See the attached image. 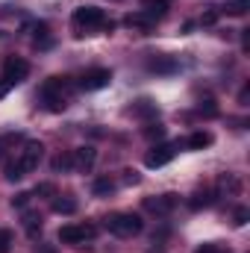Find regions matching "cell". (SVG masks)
<instances>
[{"mask_svg": "<svg viewBox=\"0 0 250 253\" xmlns=\"http://www.w3.org/2000/svg\"><path fill=\"white\" fill-rule=\"evenodd\" d=\"M42 156H44V144H42V141H21L18 159H15V162H6V180H21V177H27L30 171L39 168Z\"/></svg>", "mask_w": 250, "mask_h": 253, "instance_id": "6da1fadb", "label": "cell"}, {"mask_svg": "<svg viewBox=\"0 0 250 253\" xmlns=\"http://www.w3.org/2000/svg\"><path fill=\"white\" fill-rule=\"evenodd\" d=\"M71 21H74L77 36H83V33H94V30H112V27H115L112 21H106V12L97 9V6H80V9H74Z\"/></svg>", "mask_w": 250, "mask_h": 253, "instance_id": "7a4b0ae2", "label": "cell"}, {"mask_svg": "<svg viewBox=\"0 0 250 253\" xmlns=\"http://www.w3.org/2000/svg\"><path fill=\"white\" fill-rule=\"evenodd\" d=\"M106 230L118 239H129V236H138L144 230V221L135 212H115V215L106 218Z\"/></svg>", "mask_w": 250, "mask_h": 253, "instance_id": "3957f363", "label": "cell"}, {"mask_svg": "<svg viewBox=\"0 0 250 253\" xmlns=\"http://www.w3.org/2000/svg\"><path fill=\"white\" fill-rule=\"evenodd\" d=\"M42 100L50 112H62L68 106V83L62 77H50L44 85H42Z\"/></svg>", "mask_w": 250, "mask_h": 253, "instance_id": "277c9868", "label": "cell"}, {"mask_svg": "<svg viewBox=\"0 0 250 253\" xmlns=\"http://www.w3.org/2000/svg\"><path fill=\"white\" fill-rule=\"evenodd\" d=\"M97 236V230L91 224H68L59 230V242L62 245H85Z\"/></svg>", "mask_w": 250, "mask_h": 253, "instance_id": "5b68a950", "label": "cell"}, {"mask_svg": "<svg viewBox=\"0 0 250 253\" xmlns=\"http://www.w3.org/2000/svg\"><path fill=\"white\" fill-rule=\"evenodd\" d=\"M30 77V62L27 59H21V56H9L6 62H3V83L12 88V85H18V83H24Z\"/></svg>", "mask_w": 250, "mask_h": 253, "instance_id": "8992f818", "label": "cell"}, {"mask_svg": "<svg viewBox=\"0 0 250 253\" xmlns=\"http://www.w3.org/2000/svg\"><path fill=\"white\" fill-rule=\"evenodd\" d=\"M112 83V71L109 68H91V71H85L83 77H80V88L83 91H100V88H106Z\"/></svg>", "mask_w": 250, "mask_h": 253, "instance_id": "52a82bcc", "label": "cell"}, {"mask_svg": "<svg viewBox=\"0 0 250 253\" xmlns=\"http://www.w3.org/2000/svg\"><path fill=\"white\" fill-rule=\"evenodd\" d=\"M94 162H97V150L94 147H77V150H71V165H74V171H80V174H88L91 168H94Z\"/></svg>", "mask_w": 250, "mask_h": 253, "instance_id": "ba28073f", "label": "cell"}, {"mask_svg": "<svg viewBox=\"0 0 250 253\" xmlns=\"http://www.w3.org/2000/svg\"><path fill=\"white\" fill-rule=\"evenodd\" d=\"M174 156H177V144H156V147L144 156V165H147V168H162V165H168Z\"/></svg>", "mask_w": 250, "mask_h": 253, "instance_id": "9c48e42d", "label": "cell"}, {"mask_svg": "<svg viewBox=\"0 0 250 253\" xmlns=\"http://www.w3.org/2000/svg\"><path fill=\"white\" fill-rule=\"evenodd\" d=\"M174 206H177V197H174V194H162V197H144V209H147V212H156V215H168Z\"/></svg>", "mask_w": 250, "mask_h": 253, "instance_id": "30bf717a", "label": "cell"}, {"mask_svg": "<svg viewBox=\"0 0 250 253\" xmlns=\"http://www.w3.org/2000/svg\"><path fill=\"white\" fill-rule=\"evenodd\" d=\"M126 27H135V30H150L153 24H156V18H150L144 9H138V12H132V15H126L124 18Z\"/></svg>", "mask_w": 250, "mask_h": 253, "instance_id": "8fae6325", "label": "cell"}, {"mask_svg": "<svg viewBox=\"0 0 250 253\" xmlns=\"http://www.w3.org/2000/svg\"><path fill=\"white\" fill-rule=\"evenodd\" d=\"M147 68L156 71V74H174L177 71V59L174 56H153V59H147Z\"/></svg>", "mask_w": 250, "mask_h": 253, "instance_id": "7c38bea8", "label": "cell"}, {"mask_svg": "<svg viewBox=\"0 0 250 253\" xmlns=\"http://www.w3.org/2000/svg\"><path fill=\"white\" fill-rule=\"evenodd\" d=\"M141 9H144L150 18H156V21H159V18H165V12H168V0H144V3H141Z\"/></svg>", "mask_w": 250, "mask_h": 253, "instance_id": "4fadbf2b", "label": "cell"}, {"mask_svg": "<svg viewBox=\"0 0 250 253\" xmlns=\"http://www.w3.org/2000/svg\"><path fill=\"white\" fill-rule=\"evenodd\" d=\"M21 141H24V135H21V132H3V135H0V159H3L9 150H15Z\"/></svg>", "mask_w": 250, "mask_h": 253, "instance_id": "5bb4252c", "label": "cell"}, {"mask_svg": "<svg viewBox=\"0 0 250 253\" xmlns=\"http://www.w3.org/2000/svg\"><path fill=\"white\" fill-rule=\"evenodd\" d=\"M53 212L56 215H74L77 212V200L74 197H53Z\"/></svg>", "mask_w": 250, "mask_h": 253, "instance_id": "9a60e30c", "label": "cell"}, {"mask_svg": "<svg viewBox=\"0 0 250 253\" xmlns=\"http://www.w3.org/2000/svg\"><path fill=\"white\" fill-rule=\"evenodd\" d=\"M186 144L191 147V150H203V147H209V144H212V135H209V132H203V129H200V132H191Z\"/></svg>", "mask_w": 250, "mask_h": 253, "instance_id": "2e32d148", "label": "cell"}, {"mask_svg": "<svg viewBox=\"0 0 250 253\" xmlns=\"http://www.w3.org/2000/svg\"><path fill=\"white\" fill-rule=\"evenodd\" d=\"M91 191H94L97 197H109V194L115 191V183H112L109 177H97V180L91 183Z\"/></svg>", "mask_w": 250, "mask_h": 253, "instance_id": "e0dca14e", "label": "cell"}, {"mask_svg": "<svg viewBox=\"0 0 250 253\" xmlns=\"http://www.w3.org/2000/svg\"><path fill=\"white\" fill-rule=\"evenodd\" d=\"M248 9H250V0H227V6H224L227 15H245Z\"/></svg>", "mask_w": 250, "mask_h": 253, "instance_id": "ac0fdd59", "label": "cell"}, {"mask_svg": "<svg viewBox=\"0 0 250 253\" xmlns=\"http://www.w3.org/2000/svg\"><path fill=\"white\" fill-rule=\"evenodd\" d=\"M24 227H27L30 236H39V233H42V218L33 215V212H27V215H24Z\"/></svg>", "mask_w": 250, "mask_h": 253, "instance_id": "d6986e66", "label": "cell"}, {"mask_svg": "<svg viewBox=\"0 0 250 253\" xmlns=\"http://www.w3.org/2000/svg\"><path fill=\"white\" fill-rule=\"evenodd\" d=\"M74 165H71V153H59L53 162H50V171L53 174H59V171H71Z\"/></svg>", "mask_w": 250, "mask_h": 253, "instance_id": "ffe728a7", "label": "cell"}, {"mask_svg": "<svg viewBox=\"0 0 250 253\" xmlns=\"http://www.w3.org/2000/svg\"><path fill=\"white\" fill-rule=\"evenodd\" d=\"M212 200H215V194H212V191H203V194L197 191V194L188 200V206H191V209H200V206H209Z\"/></svg>", "mask_w": 250, "mask_h": 253, "instance_id": "44dd1931", "label": "cell"}, {"mask_svg": "<svg viewBox=\"0 0 250 253\" xmlns=\"http://www.w3.org/2000/svg\"><path fill=\"white\" fill-rule=\"evenodd\" d=\"M248 221H250V209L248 206H236V212H233V224H236V227H245Z\"/></svg>", "mask_w": 250, "mask_h": 253, "instance_id": "7402d4cb", "label": "cell"}, {"mask_svg": "<svg viewBox=\"0 0 250 253\" xmlns=\"http://www.w3.org/2000/svg\"><path fill=\"white\" fill-rule=\"evenodd\" d=\"M144 135H147V138H162V135H165V126L162 124H147L144 126Z\"/></svg>", "mask_w": 250, "mask_h": 253, "instance_id": "603a6c76", "label": "cell"}, {"mask_svg": "<svg viewBox=\"0 0 250 253\" xmlns=\"http://www.w3.org/2000/svg\"><path fill=\"white\" fill-rule=\"evenodd\" d=\"M132 112H135V115H153V112H156V106H153L150 100H138V106H135Z\"/></svg>", "mask_w": 250, "mask_h": 253, "instance_id": "cb8c5ba5", "label": "cell"}, {"mask_svg": "<svg viewBox=\"0 0 250 253\" xmlns=\"http://www.w3.org/2000/svg\"><path fill=\"white\" fill-rule=\"evenodd\" d=\"M33 194H42V197H53V194H56V186H53V183H39Z\"/></svg>", "mask_w": 250, "mask_h": 253, "instance_id": "d4e9b609", "label": "cell"}, {"mask_svg": "<svg viewBox=\"0 0 250 253\" xmlns=\"http://www.w3.org/2000/svg\"><path fill=\"white\" fill-rule=\"evenodd\" d=\"M9 248H12V233L0 230V253H9Z\"/></svg>", "mask_w": 250, "mask_h": 253, "instance_id": "484cf974", "label": "cell"}, {"mask_svg": "<svg viewBox=\"0 0 250 253\" xmlns=\"http://www.w3.org/2000/svg\"><path fill=\"white\" fill-rule=\"evenodd\" d=\"M215 21H218V12H215V9H209V12H203V18H200V24H203V27H212Z\"/></svg>", "mask_w": 250, "mask_h": 253, "instance_id": "4316f807", "label": "cell"}, {"mask_svg": "<svg viewBox=\"0 0 250 253\" xmlns=\"http://www.w3.org/2000/svg\"><path fill=\"white\" fill-rule=\"evenodd\" d=\"M30 197H33V194H30V191H24V194H18V197H15V200H12V203H15V206H18V209H24V206H27V203H30Z\"/></svg>", "mask_w": 250, "mask_h": 253, "instance_id": "83f0119b", "label": "cell"}, {"mask_svg": "<svg viewBox=\"0 0 250 253\" xmlns=\"http://www.w3.org/2000/svg\"><path fill=\"white\" fill-rule=\"evenodd\" d=\"M194 253H221V251H218V245H203V248H197Z\"/></svg>", "mask_w": 250, "mask_h": 253, "instance_id": "f1b7e54d", "label": "cell"}, {"mask_svg": "<svg viewBox=\"0 0 250 253\" xmlns=\"http://www.w3.org/2000/svg\"><path fill=\"white\" fill-rule=\"evenodd\" d=\"M124 183H132V186H135V183H138V174H135V171H124Z\"/></svg>", "mask_w": 250, "mask_h": 253, "instance_id": "f546056e", "label": "cell"}, {"mask_svg": "<svg viewBox=\"0 0 250 253\" xmlns=\"http://www.w3.org/2000/svg\"><path fill=\"white\" fill-rule=\"evenodd\" d=\"M6 91H9V85H6V83H0V97H3Z\"/></svg>", "mask_w": 250, "mask_h": 253, "instance_id": "4dcf8cb0", "label": "cell"}, {"mask_svg": "<svg viewBox=\"0 0 250 253\" xmlns=\"http://www.w3.org/2000/svg\"><path fill=\"white\" fill-rule=\"evenodd\" d=\"M42 253H53V251H50V248H44V251H42Z\"/></svg>", "mask_w": 250, "mask_h": 253, "instance_id": "1f68e13d", "label": "cell"}]
</instances>
